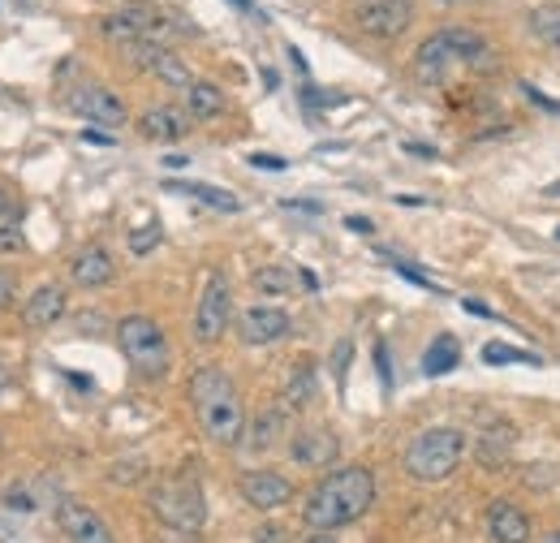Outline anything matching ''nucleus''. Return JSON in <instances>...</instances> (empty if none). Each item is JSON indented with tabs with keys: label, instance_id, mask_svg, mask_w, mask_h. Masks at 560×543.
Instances as JSON below:
<instances>
[{
	"label": "nucleus",
	"instance_id": "obj_1",
	"mask_svg": "<svg viewBox=\"0 0 560 543\" xmlns=\"http://www.w3.org/2000/svg\"><path fill=\"white\" fill-rule=\"evenodd\" d=\"M371 505H375V475L366 466H341L311 487L302 505V522L306 531H341L358 522Z\"/></svg>",
	"mask_w": 560,
	"mask_h": 543
},
{
	"label": "nucleus",
	"instance_id": "obj_2",
	"mask_svg": "<svg viewBox=\"0 0 560 543\" xmlns=\"http://www.w3.org/2000/svg\"><path fill=\"white\" fill-rule=\"evenodd\" d=\"M190 406L199 414L211 444H220V449L242 444V431H246L250 414L242 406V393H237V384L224 367H199L190 376Z\"/></svg>",
	"mask_w": 560,
	"mask_h": 543
},
{
	"label": "nucleus",
	"instance_id": "obj_3",
	"mask_svg": "<svg viewBox=\"0 0 560 543\" xmlns=\"http://www.w3.org/2000/svg\"><path fill=\"white\" fill-rule=\"evenodd\" d=\"M491 66H495V48L488 44L483 31H470V26H444V31L427 35L415 53V73L422 86H444L457 69Z\"/></svg>",
	"mask_w": 560,
	"mask_h": 543
},
{
	"label": "nucleus",
	"instance_id": "obj_4",
	"mask_svg": "<svg viewBox=\"0 0 560 543\" xmlns=\"http://www.w3.org/2000/svg\"><path fill=\"white\" fill-rule=\"evenodd\" d=\"M466 458V431L462 427H431L410 440L401 466L415 483H440L448 478Z\"/></svg>",
	"mask_w": 560,
	"mask_h": 543
},
{
	"label": "nucleus",
	"instance_id": "obj_5",
	"mask_svg": "<svg viewBox=\"0 0 560 543\" xmlns=\"http://www.w3.org/2000/svg\"><path fill=\"white\" fill-rule=\"evenodd\" d=\"M117 345L142 380H164L168 376V337L151 315H126L117 324Z\"/></svg>",
	"mask_w": 560,
	"mask_h": 543
},
{
	"label": "nucleus",
	"instance_id": "obj_6",
	"mask_svg": "<svg viewBox=\"0 0 560 543\" xmlns=\"http://www.w3.org/2000/svg\"><path fill=\"white\" fill-rule=\"evenodd\" d=\"M151 509L164 527H173L182 535H199L208 527V500L195 478H164L151 492Z\"/></svg>",
	"mask_w": 560,
	"mask_h": 543
},
{
	"label": "nucleus",
	"instance_id": "obj_7",
	"mask_svg": "<svg viewBox=\"0 0 560 543\" xmlns=\"http://www.w3.org/2000/svg\"><path fill=\"white\" fill-rule=\"evenodd\" d=\"M100 35L121 44V48H130V44H164L168 18L155 4H126V9H117V13H108L100 22Z\"/></svg>",
	"mask_w": 560,
	"mask_h": 543
},
{
	"label": "nucleus",
	"instance_id": "obj_8",
	"mask_svg": "<svg viewBox=\"0 0 560 543\" xmlns=\"http://www.w3.org/2000/svg\"><path fill=\"white\" fill-rule=\"evenodd\" d=\"M229 320H233V289H229L224 272H208V285H203V298L195 311V340L215 345L229 333Z\"/></svg>",
	"mask_w": 560,
	"mask_h": 543
},
{
	"label": "nucleus",
	"instance_id": "obj_9",
	"mask_svg": "<svg viewBox=\"0 0 560 543\" xmlns=\"http://www.w3.org/2000/svg\"><path fill=\"white\" fill-rule=\"evenodd\" d=\"M353 22L371 39H397L415 22V0H353Z\"/></svg>",
	"mask_w": 560,
	"mask_h": 543
},
{
	"label": "nucleus",
	"instance_id": "obj_10",
	"mask_svg": "<svg viewBox=\"0 0 560 543\" xmlns=\"http://www.w3.org/2000/svg\"><path fill=\"white\" fill-rule=\"evenodd\" d=\"M70 108L82 117V122L104 126V130H117V126H126V117H130V113H126V100H121L117 91L100 86V82H82V86H73Z\"/></svg>",
	"mask_w": 560,
	"mask_h": 543
},
{
	"label": "nucleus",
	"instance_id": "obj_11",
	"mask_svg": "<svg viewBox=\"0 0 560 543\" xmlns=\"http://www.w3.org/2000/svg\"><path fill=\"white\" fill-rule=\"evenodd\" d=\"M289 328H293L289 311L268 307V302H255V307L237 311V337H242V345H250V349L277 345L280 337H289Z\"/></svg>",
	"mask_w": 560,
	"mask_h": 543
},
{
	"label": "nucleus",
	"instance_id": "obj_12",
	"mask_svg": "<svg viewBox=\"0 0 560 543\" xmlns=\"http://www.w3.org/2000/svg\"><path fill=\"white\" fill-rule=\"evenodd\" d=\"M57 527L66 531L70 543H117V535L104 527V518H100L91 505L70 500V496L57 500Z\"/></svg>",
	"mask_w": 560,
	"mask_h": 543
},
{
	"label": "nucleus",
	"instance_id": "obj_13",
	"mask_svg": "<svg viewBox=\"0 0 560 543\" xmlns=\"http://www.w3.org/2000/svg\"><path fill=\"white\" fill-rule=\"evenodd\" d=\"M237 492H242V500L255 505L259 513H272V509L293 500V483L280 475V471H246V475L237 478Z\"/></svg>",
	"mask_w": 560,
	"mask_h": 543
},
{
	"label": "nucleus",
	"instance_id": "obj_14",
	"mask_svg": "<svg viewBox=\"0 0 560 543\" xmlns=\"http://www.w3.org/2000/svg\"><path fill=\"white\" fill-rule=\"evenodd\" d=\"M298 466H328L341 449H337V436L328 427H298L289 436V449H284Z\"/></svg>",
	"mask_w": 560,
	"mask_h": 543
},
{
	"label": "nucleus",
	"instance_id": "obj_15",
	"mask_svg": "<svg viewBox=\"0 0 560 543\" xmlns=\"http://www.w3.org/2000/svg\"><path fill=\"white\" fill-rule=\"evenodd\" d=\"M66 307H70V298H66L61 285H39V289L26 298V307H22V324H26L31 333H44V328L61 324Z\"/></svg>",
	"mask_w": 560,
	"mask_h": 543
},
{
	"label": "nucleus",
	"instance_id": "obj_16",
	"mask_svg": "<svg viewBox=\"0 0 560 543\" xmlns=\"http://www.w3.org/2000/svg\"><path fill=\"white\" fill-rule=\"evenodd\" d=\"M190 113L186 108H173V104H155L139 117V135L147 142H182L186 130H190Z\"/></svg>",
	"mask_w": 560,
	"mask_h": 543
},
{
	"label": "nucleus",
	"instance_id": "obj_17",
	"mask_svg": "<svg viewBox=\"0 0 560 543\" xmlns=\"http://www.w3.org/2000/svg\"><path fill=\"white\" fill-rule=\"evenodd\" d=\"M488 535L491 543H530V513L513 500L488 505Z\"/></svg>",
	"mask_w": 560,
	"mask_h": 543
},
{
	"label": "nucleus",
	"instance_id": "obj_18",
	"mask_svg": "<svg viewBox=\"0 0 560 543\" xmlns=\"http://www.w3.org/2000/svg\"><path fill=\"white\" fill-rule=\"evenodd\" d=\"M113 276H117V264L104 246H86V251L73 255L70 280L78 289H104V285H113Z\"/></svg>",
	"mask_w": 560,
	"mask_h": 543
},
{
	"label": "nucleus",
	"instance_id": "obj_19",
	"mask_svg": "<svg viewBox=\"0 0 560 543\" xmlns=\"http://www.w3.org/2000/svg\"><path fill=\"white\" fill-rule=\"evenodd\" d=\"M513 440H517V431L504 418H488L483 431H479V440H475V458L495 471V466H504L513 458Z\"/></svg>",
	"mask_w": 560,
	"mask_h": 543
},
{
	"label": "nucleus",
	"instance_id": "obj_20",
	"mask_svg": "<svg viewBox=\"0 0 560 543\" xmlns=\"http://www.w3.org/2000/svg\"><path fill=\"white\" fill-rule=\"evenodd\" d=\"M284 427H289V414L284 409H264L255 423H246V431H242V444H246V453H272L280 444V436H284Z\"/></svg>",
	"mask_w": 560,
	"mask_h": 543
},
{
	"label": "nucleus",
	"instance_id": "obj_21",
	"mask_svg": "<svg viewBox=\"0 0 560 543\" xmlns=\"http://www.w3.org/2000/svg\"><path fill=\"white\" fill-rule=\"evenodd\" d=\"M164 190L186 195V199L211 207V211H224V216H237V211H242L237 195H229V190H220V186H208V182H164Z\"/></svg>",
	"mask_w": 560,
	"mask_h": 543
},
{
	"label": "nucleus",
	"instance_id": "obj_22",
	"mask_svg": "<svg viewBox=\"0 0 560 543\" xmlns=\"http://www.w3.org/2000/svg\"><path fill=\"white\" fill-rule=\"evenodd\" d=\"M224 108H229V100H224V91H220L215 82L195 78V82L186 86V113H190L195 122H215Z\"/></svg>",
	"mask_w": 560,
	"mask_h": 543
},
{
	"label": "nucleus",
	"instance_id": "obj_23",
	"mask_svg": "<svg viewBox=\"0 0 560 543\" xmlns=\"http://www.w3.org/2000/svg\"><path fill=\"white\" fill-rule=\"evenodd\" d=\"M26 251V233H22V204L0 190V255H18Z\"/></svg>",
	"mask_w": 560,
	"mask_h": 543
},
{
	"label": "nucleus",
	"instance_id": "obj_24",
	"mask_svg": "<svg viewBox=\"0 0 560 543\" xmlns=\"http://www.w3.org/2000/svg\"><path fill=\"white\" fill-rule=\"evenodd\" d=\"M284 406H306L311 397H315V362L311 358H302L289 376H284Z\"/></svg>",
	"mask_w": 560,
	"mask_h": 543
},
{
	"label": "nucleus",
	"instance_id": "obj_25",
	"mask_svg": "<svg viewBox=\"0 0 560 543\" xmlns=\"http://www.w3.org/2000/svg\"><path fill=\"white\" fill-rule=\"evenodd\" d=\"M44 483H48V478H35V483H13V487L4 492V509L22 513V518L39 513V509H44Z\"/></svg>",
	"mask_w": 560,
	"mask_h": 543
},
{
	"label": "nucleus",
	"instance_id": "obj_26",
	"mask_svg": "<svg viewBox=\"0 0 560 543\" xmlns=\"http://www.w3.org/2000/svg\"><path fill=\"white\" fill-rule=\"evenodd\" d=\"M526 26H530V35H535L539 44L560 48V4H539V9H530V13H526Z\"/></svg>",
	"mask_w": 560,
	"mask_h": 543
},
{
	"label": "nucleus",
	"instance_id": "obj_27",
	"mask_svg": "<svg viewBox=\"0 0 560 543\" xmlns=\"http://www.w3.org/2000/svg\"><path fill=\"white\" fill-rule=\"evenodd\" d=\"M457 358H462L457 340H453V337H435V340H431V349L422 354V371H427V376H448V371L457 367Z\"/></svg>",
	"mask_w": 560,
	"mask_h": 543
},
{
	"label": "nucleus",
	"instance_id": "obj_28",
	"mask_svg": "<svg viewBox=\"0 0 560 543\" xmlns=\"http://www.w3.org/2000/svg\"><path fill=\"white\" fill-rule=\"evenodd\" d=\"M293 276H298V272H289V268H259L250 276V285H255L259 293H293V289H298Z\"/></svg>",
	"mask_w": 560,
	"mask_h": 543
},
{
	"label": "nucleus",
	"instance_id": "obj_29",
	"mask_svg": "<svg viewBox=\"0 0 560 543\" xmlns=\"http://www.w3.org/2000/svg\"><path fill=\"white\" fill-rule=\"evenodd\" d=\"M483 362L504 367V362H535V358L522 354V349H513V345H504V340H488V345H483Z\"/></svg>",
	"mask_w": 560,
	"mask_h": 543
},
{
	"label": "nucleus",
	"instance_id": "obj_30",
	"mask_svg": "<svg viewBox=\"0 0 560 543\" xmlns=\"http://www.w3.org/2000/svg\"><path fill=\"white\" fill-rule=\"evenodd\" d=\"M160 246V224H147V229H135L130 233V251L135 255H151Z\"/></svg>",
	"mask_w": 560,
	"mask_h": 543
},
{
	"label": "nucleus",
	"instance_id": "obj_31",
	"mask_svg": "<svg viewBox=\"0 0 560 543\" xmlns=\"http://www.w3.org/2000/svg\"><path fill=\"white\" fill-rule=\"evenodd\" d=\"M13 302H18V276L0 268V315H4V311H9Z\"/></svg>",
	"mask_w": 560,
	"mask_h": 543
},
{
	"label": "nucleus",
	"instance_id": "obj_32",
	"mask_svg": "<svg viewBox=\"0 0 560 543\" xmlns=\"http://www.w3.org/2000/svg\"><path fill=\"white\" fill-rule=\"evenodd\" d=\"M393 268L401 272V276H406L410 285H419V289H435V280H427V276H422L419 268H410V264H401V259H393Z\"/></svg>",
	"mask_w": 560,
	"mask_h": 543
},
{
	"label": "nucleus",
	"instance_id": "obj_33",
	"mask_svg": "<svg viewBox=\"0 0 560 543\" xmlns=\"http://www.w3.org/2000/svg\"><path fill=\"white\" fill-rule=\"evenodd\" d=\"M522 91H526V95H530V100H535V104H539L544 113H552V117H560V104H557V100H548V95H544V91H535L530 82H522Z\"/></svg>",
	"mask_w": 560,
	"mask_h": 543
},
{
	"label": "nucleus",
	"instance_id": "obj_34",
	"mask_svg": "<svg viewBox=\"0 0 560 543\" xmlns=\"http://www.w3.org/2000/svg\"><path fill=\"white\" fill-rule=\"evenodd\" d=\"M375 367H380L384 389H393V367H388V349H384V345H375Z\"/></svg>",
	"mask_w": 560,
	"mask_h": 543
},
{
	"label": "nucleus",
	"instance_id": "obj_35",
	"mask_svg": "<svg viewBox=\"0 0 560 543\" xmlns=\"http://www.w3.org/2000/svg\"><path fill=\"white\" fill-rule=\"evenodd\" d=\"M250 164H255V169H272V173L284 169V160H280V155H264V151H255V155H250Z\"/></svg>",
	"mask_w": 560,
	"mask_h": 543
},
{
	"label": "nucleus",
	"instance_id": "obj_36",
	"mask_svg": "<svg viewBox=\"0 0 560 543\" xmlns=\"http://www.w3.org/2000/svg\"><path fill=\"white\" fill-rule=\"evenodd\" d=\"M82 138H86V142H95V147H113V142H117V138L104 135V126H91V130H82Z\"/></svg>",
	"mask_w": 560,
	"mask_h": 543
},
{
	"label": "nucleus",
	"instance_id": "obj_37",
	"mask_svg": "<svg viewBox=\"0 0 560 543\" xmlns=\"http://www.w3.org/2000/svg\"><path fill=\"white\" fill-rule=\"evenodd\" d=\"M255 543H289V535L277 531V527H268V531H259V535H255Z\"/></svg>",
	"mask_w": 560,
	"mask_h": 543
},
{
	"label": "nucleus",
	"instance_id": "obj_38",
	"mask_svg": "<svg viewBox=\"0 0 560 543\" xmlns=\"http://www.w3.org/2000/svg\"><path fill=\"white\" fill-rule=\"evenodd\" d=\"M466 311H470V315H479V320H495V311L483 307V302H475V298H466Z\"/></svg>",
	"mask_w": 560,
	"mask_h": 543
},
{
	"label": "nucleus",
	"instance_id": "obj_39",
	"mask_svg": "<svg viewBox=\"0 0 560 543\" xmlns=\"http://www.w3.org/2000/svg\"><path fill=\"white\" fill-rule=\"evenodd\" d=\"M346 224H350L353 233H371V220H362V216H350Z\"/></svg>",
	"mask_w": 560,
	"mask_h": 543
},
{
	"label": "nucleus",
	"instance_id": "obj_40",
	"mask_svg": "<svg viewBox=\"0 0 560 543\" xmlns=\"http://www.w3.org/2000/svg\"><path fill=\"white\" fill-rule=\"evenodd\" d=\"M9 384H13V376H9V367H4V362H0V397H4V393H9Z\"/></svg>",
	"mask_w": 560,
	"mask_h": 543
},
{
	"label": "nucleus",
	"instance_id": "obj_41",
	"mask_svg": "<svg viewBox=\"0 0 560 543\" xmlns=\"http://www.w3.org/2000/svg\"><path fill=\"white\" fill-rule=\"evenodd\" d=\"M302 543H337V540H332V531H311V540Z\"/></svg>",
	"mask_w": 560,
	"mask_h": 543
},
{
	"label": "nucleus",
	"instance_id": "obj_42",
	"mask_svg": "<svg viewBox=\"0 0 560 543\" xmlns=\"http://www.w3.org/2000/svg\"><path fill=\"white\" fill-rule=\"evenodd\" d=\"M233 4H237V9H246V13H250V0H233Z\"/></svg>",
	"mask_w": 560,
	"mask_h": 543
},
{
	"label": "nucleus",
	"instance_id": "obj_43",
	"mask_svg": "<svg viewBox=\"0 0 560 543\" xmlns=\"http://www.w3.org/2000/svg\"><path fill=\"white\" fill-rule=\"evenodd\" d=\"M544 543H560V531H557V535H548V540H544Z\"/></svg>",
	"mask_w": 560,
	"mask_h": 543
},
{
	"label": "nucleus",
	"instance_id": "obj_44",
	"mask_svg": "<svg viewBox=\"0 0 560 543\" xmlns=\"http://www.w3.org/2000/svg\"><path fill=\"white\" fill-rule=\"evenodd\" d=\"M557 242H560V229H557Z\"/></svg>",
	"mask_w": 560,
	"mask_h": 543
}]
</instances>
